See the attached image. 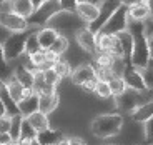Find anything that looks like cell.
I'll use <instances>...</instances> for the list:
<instances>
[{
  "label": "cell",
  "instance_id": "obj_16",
  "mask_svg": "<svg viewBox=\"0 0 153 145\" xmlns=\"http://www.w3.org/2000/svg\"><path fill=\"white\" fill-rule=\"evenodd\" d=\"M75 15H78L83 22H92L95 17L98 15V4H92V2H78L76 5Z\"/></svg>",
  "mask_w": 153,
  "mask_h": 145
},
{
  "label": "cell",
  "instance_id": "obj_9",
  "mask_svg": "<svg viewBox=\"0 0 153 145\" xmlns=\"http://www.w3.org/2000/svg\"><path fill=\"white\" fill-rule=\"evenodd\" d=\"M115 100H117V107H118L123 114H130L137 105H140L142 95H140V92H135V90L126 88L122 95L115 97Z\"/></svg>",
  "mask_w": 153,
  "mask_h": 145
},
{
  "label": "cell",
  "instance_id": "obj_11",
  "mask_svg": "<svg viewBox=\"0 0 153 145\" xmlns=\"http://www.w3.org/2000/svg\"><path fill=\"white\" fill-rule=\"evenodd\" d=\"M75 37H76L78 45L85 52H88V54H92V55H97V52H98L97 50V35L93 32H90L87 27H83V28H78L76 30Z\"/></svg>",
  "mask_w": 153,
  "mask_h": 145
},
{
  "label": "cell",
  "instance_id": "obj_45",
  "mask_svg": "<svg viewBox=\"0 0 153 145\" xmlns=\"http://www.w3.org/2000/svg\"><path fill=\"white\" fill-rule=\"evenodd\" d=\"M76 2H92V4H98L100 0H76Z\"/></svg>",
  "mask_w": 153,
  "mask_h": 145
},
{
  "label": "cell",
  "instance_id": "obj_24",
  "mask_svg": "<svg viewBox=\"0 0 153 145\" xmlns=\"http://www.w3.org/2000/svg\"><path fill=\"white\" fill-rule=\"evenodd\" d=\"M27 118V122L30 123V127L35 130V132H40V130H45L50 127L48 123V117H47L45 114H42V112H33V114H30Z\"/></svg>",
  "mask_w": 153,
  "mask_h": 145
},
{
  "label": "cell",
  "instance_id": "obj_25",
  "mask_svg": "<svg viewBox=\"0 0 153 145\" xmlns=\"http://www.w3.org/2000/svg\"><path fill=\"white\" fill-rule=\"evenodd\" d=\"M68 45H70V42H68V38L65 37V35H58L57 38H55V42L52 43V45L48 47L47 50H50V52H53L57 57H62V55L65 54L67 50H68Z\"/></svg>",
  "mask_w": 153,
  "mask_h": 145
},
{
  "label": "cell",
  "instance_id": "obj_42",
  "mask_svg": "<svg viewBox=\"0 0 153 145\" xmlns=\"http://www.w3.org/2000/svg\"><path fill=\"white\" fill-rule=\"evenodd\" d=\"M123 5H126V7H130V5H133V4H138L140 0H120Z\"/></svg>",
  "mask_w": 153,
  "mask_h": 145
},
{
  "label": "cell",
  "instance_id": "obj_3",
  "mask_svg": "<svg viewBox=\"0 0 153 145\" xmlns=\"http://www.w3.org/2000/svg\"><path fill=\"white\" fill-rule=\"evenodd\" d=\"M58 13H62L58 0H43L42 4L35 7L33 12L27 17V23L28 27H38V28L47 27Z\"/></svg>",
  "mask_w": 153,
  "mask_h": 145
},
{
  "label": "cell",
  "instance_id": "obj_15",
  "mask_svg": "<svg viewBox=\"0 0 153 145\" xmlns=\"http://www.w3.org/2000/svg\"><path fill=\"white\" fill-rule=\"evenodd\" d=\"M17 107H19V114L22 115V117H28L30 114H33V112L38 110V95L32 92V93L25 95L19 103H17Z\"/></svg>",
  "mask_w": 153,
  "mask_h": 145
},
{
  "label": "cell",
  "instance_id": "obj_29",
  "mask_svg": "<svg viewBox=\"0 0 153 145\" xmlns=\"http://www.w3.org/2000/svg\"><path fill=\"white\" fill-rule=\"evenodd\" d=\"M37 50H40V43H38V38H37V30H30L27 40H25V54L32 55Z\"/></svg>",
  "mask_w": 153,
  "mask_h": 145
},
{
  "label": "cell",
  "instance_id": "obj_39",
  "mask_svg": "<svg viewBox=\"0 0 153 145\" xmlns=\"http://www.w3.org/2000/svg\"><path fill=\"white\" fill-rule=\"evenodd\" d=\"M10 129V115H2L0 117V134H5Z\"/></svg>",
  "mask_w": 153,
  "mask_h": 145
},
{
  "label": "cell",
  "instance_id": "obj_33",
  "mask_svg": "<svg viewBox=\"0 0 153 145\" xmlns=\"http://www.w3.org/2000/svg\"><path fill=\"white\" fill-rule=\"evenodd\" d=\"M35 135H37V132H35L33 129L30 127V123L27 122V118L23 117L22 118V125H20V138H35Z\"/></svg>",
  "mask_w": 153,
  "mask_h": 145
},
{
  "label": "cell",
  "instance_id": "obj_32",
  "mask_svg": "<svg viewBox=\"0 0 153 145\" xmlns=\"http://www.w3.org/2000/svg\"><path fill=\"white\" fill-rule=\"evenodd\" d=\"M42 73H43V78H45V82L48 85H52V87H57L58 84H60V77H58V73L53 70V67H50V69H45V70H42Z\"/></svg>",
  "mask_w": 153,
  "mask_h": 145
},
{
  "label": "cell",
  "instance_id": "obj_2",
  "mask_svg": "<svg viewBox=\"0 0 153 145\" xmlns=\"http://www.w3.org/2000/svg\"><path fill=\"white\" fill-rule=\"evenodd\" d=\"M123 127L122 114H103L92 120V132L98 138H110L120 134Z\"/></svg>",
  "mask_w": 153,
  "mask_h": 145
},
{
  "label": "cell",
  "instance_id": "obj_13",
  "mask_svg": "<svg viewBox=\"0 0 153 145\" xmlns=\"http://www.w3.org/2000/svg\"><path fill=\"white\" fill-rule=\"evenodd\" d=\"M65 137V134L62 132V130H55V129H45V130H40L37 132L35 135V142L38 145H55L58 140Z\"/></svg>",
  "mask_w": 153,
  "mask_h": 145
},
{
  "label": "cell",
  "instance_id": "obj_6",
  "mask_svg": "<svg viewBox=\"0 0 153 145\" xmlns=\"http://www.w3.org/2000/svg\"><path fill=\"white\" fill-rule=\"evenodd\" d=\"M120 4H122L120 0H100V4H98V15L95 17V20H92V22L87 23V28L97 35L100 32V28L103 27V23L108 20V17L117 10V7H118Z\"/></svg>",
  "mask_w": 153,
  "mask_h": 145
},
{
  "label": "cell",
  "instance_id": "obj_18",
  "mask_svg": "<svg viewBox=\"0 0 153 145\" xmlns=\"http://www.w3.org/2000/svg\"><path fill=\"white\" fill-rule=\"evenodd\" d=\"M0 102H2V105H4L5 114L7 115L12 117V115L19 114V107H17V103L13 102V99L10 97V93H8L5 80H0Z\"/></svg>",
  "mask_w": 153,
  "mask_h": 145
},
{
  "label": "cell",
  "instance_id": "obj_8",
  "mask_svg": "<svg viewBox=\"0 0 153 145\" xmlns=\"http://www.w3.org/2000/svg\"><path fill=\"white\" fill-rule=\"evenodd\" d=\"M0 27L7 28L8 32H23L30 28L25 17H20L10 10H0Z\"/></svg>",
  "mask_w": 153,
  "mask_h": 145
},
{
  "label": "cell",
  "instance_id": "obj_46",
  "mask_svg": "<svg viewBox=\"0 0 153 145\" xmlns=\"http://www.w3.org/2000/svg\"><path fill=\"white\" fill-rule=\"evenodd\" d=\"M140 2H143V4H152V0H140Z\"/></svg>",
  "mask_w": 153,
  "mask_h": 145
},
{
  "label": "cell",
  "instance_id": "obj_34",
  "mask_svg": "<svg viewBox=\"0 0 153 145\" xmlns=\"http://www.w3.org/2000/svg\"><path fill=\"white\" fill-rule=\"evenodd\" d=\"M153 60H150L148 62V65H146L145 69H142V75H143V80H145V85H146V88H152V85H153V64H152Z\"/></svg>",
  "mask_w": 153,
  "mask_h": 145
},
{
  "label": "cell",
  "instance_id": "obj_44",
  "mask_svg": "<svg viewBox=\"0 0 153 145\" xmlns=\"http://www.w3.org/2000/svg\"><path fill=\"white\" fill-rule=\"evenodd\" d=\"M2 115H7V114H5V108H4V105H2V102H0V117H2Z\"/></svg>",
  "mask_w": 153,
  "mask_h": 145
},
{
  "label": "cell",
  "instance_id": "obj_40",
  "mask_svg": "<svg viewBox=\"0 0 153 145\" xmlns=\"http://www.w3.org/2000/svg\"><path fill=\"white\" fill-rule=\"evenodd\" d=\"M68 145H87V142H85L83 138H78V137H70Z\"/></svg>",
  "mask_w": 153,
  "mask_h": 145
},
{
  "label": "cell",
  "instance_id": "obj_43",
  "mask_svg": "<svg viewBox=\"0 0 153 145\" xmlns=\"http://www.w3.org/2000/svg\"><path fill=\"white\" fill-rule=\"evenodd\" d=\"M30 2H32V5H33V8H35V7H38V5L42 4L43 0H30Z\"/></svg>",
  "mask_w": 153,
  "mask_h": 145
},
{
  "label": "cell",
  "instance_id": "obj_31",
  "mask_svg": "<svg viewBox=\"0 0 153 145\" xmlns=\"http://www.w3.org/2000/svg\"><path fill=\"white\" fill-rule=\"evenodd\" d=\"M93 92H95L98 97H102V99H110V97H111V92H110V87H108V82H105V80H97Z\"/></svg>",
  "mask_w": 153,
  "mask_h": 145
},
{
  "label": "cell",
  "instance_id": "obj_1",
  "mask_svg": "<svg viewBox=\"0 0 153 145\" xmlns=\"http://www.w3.org/2000/svg\"><path fill=\"white\" fill-rule=\"evenodd\" d=\"M128 32L131 34L133 45H131L130 64L137 69H145L148 62L152 60V42L143 35V23L128 20Z\"/></svg>",
  "mask_w": 153,
  "mask_h": 145
},
{
  "label": "cell",
  "instance_id": "obj_35",
  "mask_svg": "<svg viewBox=\"0 0 153 145\" xmlns=\"http://www.w3.org/2000/svg\"><path fill=\"white\" fill-rule=\"evenodd\" d=\"M28 58H30V62H32V65H33L35 69H40V65L45 62V50H37L35 54H32V55H28Z\"/></svg>",
  "mask_w": 153,
  "mask_h": 145
},
{
  "label": "cell",
  "instance_id": "obj_21",
  "mask_svg": "<svg viewBox=\"0 0 153 145\" xmlns=\"http://www.w3.org/2000/svg\"><path fill=\"white\" fill-rule=\"evenodd\" d=\"M13 78L19 84H22L25 88H32V85H33V70H30L23 64H19L15 67V72H13Z\"/></svg>",
  "mask_w": 153,
  "mask_h": 145
},
{
  "label": "cell",
  "instance_id": "obj_30",
  "mask_svg": "<svg viewBox=\"0 0 153 145\" xmlns=\"http://www.w3.org/2000/svg\"><path fill=\"white\" fill-rule=\"evenodd\" d=\"M53 70L58 73V77H60V78L70 77V73H72V67H70V64L67 60H60V58H58V60L53 64Z\"/></svg>",
  "mask_w": 153,
  "mask_h": 145
},
{
  "label": "cell",
  "instance_id": "obj_20",
  "mask_svg": "<svg viewBox=\"0 0 153 145\" xmlns=\"http://www.w3.org/2000/svg\"><path fill=\"white\" fill-rule=\"evenodd\" d=\"M131 118L135 122H146L148 118H153V102L148 100L145 103H140L130 112Z\"/></svg>",
  "mask_w": 153,
  "mask_h": 145
},
{
  "label": "cell",
  "instance_id": "obj_27",
  "mask_svg": "<svg viewBox=\"0 0 153 145\" xmlns=\"http://www.w3.org/2000/svg\"><path fill=\"white\" fill-rule=\"evenodd\" d=\"M108 87H110L111 97H118V95H122L123 92L126 90V85H125V82H123V78L120 75L111 77L110 80H108Z\"/></svg>",
  "mask_w": 153,
  "mask_h": 145
},
{
  "label": "cell",
  "instance_id": "obj_22",
  "mask_svg": "<svg viewBox=\"0 0 153 145\" xmlns=\"http://www.w3.org/2000/svg\"><path fill=\"white\" fill-rule=\"evenodd\" d=\"M117 40L120 42L122 45V50H123V64H128L130 62V54H131V45H133V38H131V34L126 30H122L118 34H115Z\"/></svg>",
  "mask_w": 153,
  "mask_h": 145
},
{
  "label": "cell",
  "instance_id": "obj_12",
  "mask_svg": "<svg viewBox=\"0 0 153 145\" xmlns=\"http://www.w3.org/2000/svg\"><path fill=\"white\" fill-rule=\"evenodd\" d=\"M152 15V4L138 2L128 7V20L131 22H143Z\"/></svg>",
  "mask_w": 153,
  "mask_h": 145
},
{
  "label": "cell",
  "instance_id": "obj_38",
  "mask_svg": "<svg viewBox=\"0 0 153 145\" xmlns=\"http://www.w3.org/2000/svg\"><path fill=\"white\" fill-rule=\"evenodd\" d=\"M145 123V140L148 142V145H152V129H153V118H148L146 122H143Z\"/></svg>",
  "mask_w": 153,
  "mask_h": 145
},
{
  "label": "cell",
  "instance_id": "obj_19",
  "mask_svg": "<svg viewBox=\"0 0 153 145\" xmlns=\"http://www.w3.org/2000/svg\"><path fill=\"white\" fill-rule=\"evenodd\" d=\"M5 84H7V90H8V93H10V97L13 99L15 103H19L25 95L32 93V88H25L22 84H19V82L13 78V75H12V78L5 80Z\"/></svg>",
  "mask_w": 153,
  "mask_h": 145
},
{
  "label": "cell",
  "instance_id": "obj_5",
  "mask_svg": "<svg viewBox=\"0 0 153 145\" xmlns=\"http://www.w3.org/2000/svg\"><path fill=\"white\" fill-rule=\"evenodd\" d=\"M128 27V7L123 4H120L117 7V10L108 17V20L103 23V27L100 28L98 34L105 35H115L122 30H126Z\"/></svg>",
  "mask_w": 153,
  "mask_h": 145
},
{
  "label": "cell",
  "instance_id": "obj_7",
  "mask_svg": "<svg viewBox=\"0 0 153 145\" xmlns=\"http://www.w3.org/2000/svg\"><path fill=\"white\" fill-rule=\"evenodd\" d=\"M120 77L123 78L125 82L126 88H130V90H135V92H145L148 90L145 85V80H143V75H142V70L133 67V65L128 62V64H123V69H122V73Z\"/></svg>",
  "mask_w": 153,
  "mask_h": 145
},
{
  "label": "cell",
  "instance_id": "obj_36",
  "mask_svg": "<svg viewBox=\"0 0 153 145\" xmlns=\"http://www.w3.org/2000/svg\"><path fill=\"white\" fill-rule=\"evenodd\" d=\"M58 4H60L62 12L75 13V12H76V5H78V2H76V0H58Z\"/></svg>",
  "mask_w": 153,
  "mask_h": 145
},
{
  "label": "cell",
  "instance_id": "obj_26",
  "mask_svg": "<svg viewBox=\"0 0 153 145\" xmlns=\"http://www.w3.org/2000/svg\"><path fill=\"white\" fill-rule=\"evenodd\" d=\"M117 62H120V60H117L113 55L105 54V52H98V54H97V62L95 64H97V67H102V69H113L115 70Z\"/></svg>",
  "mask_w": 153,
  "mask_h": 145
},
{
  "label": "cell",
  "instance_id": "obj_17",
  "mask_svg": "<svg viewBox=\"0 0 153 145\" xmlns=\"http://www.w3.org/2000/svg\"><path fill=\"white\" fill-rule=\"evenodd\" d=\"M60 35V32L53 27H42V28H37V38H38V43H40V49L47 50L52 43L55 42V38Z\"/></svg>",
  "mask_w": 153,
  "mask_h": 145
},
{
  "label": "cell",
  "instance_id": "obj_28",
  "mask_svg": "<svg viewBox=\"0 0 153 145\" xmlns=\"http://www.w3.org/2000/svg\"><path fill=\"white\" fill-rule=\"evenodd\" d=\"M22 115L17 114V115H12L10 117V129H8V135L12 137L13 142H19L20 137V125H22Z\"/></svg>",
  "mask_w": 153,
  "mask_h": 145
},
{
  "label": "cell",
  "instance_id": "obj_10",
  "mask_svg": "<svg viewBox=\"0 0 153 145\" xmlns=\"http://www.w3.org/2000/svg\"><path fill=\"white\" fill-rule=\"evenodd\" d=\"M70 78L75 85L78 87H83L85 84L92 80H97V75H95V67L90 64H85V65H78L75 69H72V73H70Z\"/></svg>",
  "mask_w": 153,
  "mask_h": 145
},
{
  "label": "cell",
  "instance_id": "obj_41",
  "mask_svg": "<svg viewBox=\"0 0 153 145\" xmlns=\"http://www.w3.org/2000/svg\"><path fill=\"white\" fill-rule=\"evenodd\" d=\"M10 142H13V140H12V137L8 135V132L0 134V145H7V144H10Z\"/></svg>",
  "mask_w": 153,
  "mask_h": 145
},
{
  "label": "cell",
  "instance_id": "obj_23",
  "mask_svg": "<svg viewBox=\"0 0 153 145\" xmlns=\"http://www.w3.org/2000/svg\"><path fill=\"white\" fill-rule=\"evenodd\" d=\"M7 4H10V12L20 17H25V19L33 12V5L30 0H8Z\"/></svg>",
  "mask_w": 153,
  "mask_h": 145
},
{
  "label": "cell",
  "instance_id": "obj_37",
  "mask_svg": "<svg viewBox=\"0 0 153 145\" xmlns=\"http://www.w3.org/2000/svg\"><path fill=\"white\" fill-rule=\"evenodd\" d=\"M7 72H8V62L5 60L2 43H0V80H4V77H7Z\"/></svg>",
  "mask_w": 153,
  "mask_h": 145
},
{
  "label": "cell",
  "instance_id": "obj_47",
  "mask_svg": "<svg viewBox=\"0 0 153 145\" xmlns=\"http://www.w3.org/2000/svg\"><path fill=\"white\" fill-rule=\"evenodd\" d=\"M8 0H0V5H4V4H7Z\"/></svg>",
  "mask_w": 153,
  "mask_h": 145
},
{
  "label": "cell",
  "instance_id": "obj_14",
  "mask_svg": "<svg viewBox=\"0 0 153 145\" xmlns=\"http://www.w3.org/2000/svg\"><path fill=\"white\" fill-rule=\"evenodd\" d=\"M58 102H60V97H58L57 92L38 95V112H42L45 115L52 114L58 107Z\"/></svg>",
  "mask_w": 153,
  "mask_h": 145
},
{
  "label": "cell",
  "instance_id": "obj_4",
  "mask_svg": "<svg viewBox=\"0 0 153 145\" xmlns=\"http://www.w3.org/2000/svg\"><path fill=\"white\" fill-rule=\"evenodd\" d=\"M28 34H30V28L23 32H12L5 38V42L2 43V50H4V57L7 62H13L22 57V54H25V40Z\"/></svg>",
  "mask_w": 153,
  "mask_h": 145
}]
</instances>
